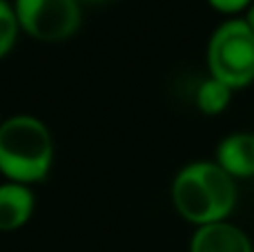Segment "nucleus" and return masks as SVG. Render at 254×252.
<instances>
[{
  "mask_svg": "<svg viewBox=\"0 0 254 252\" xmlns=\"http://www.w3.org/2000/svg\"><path fill=\"white\" fill-rule=\"evenodd\" d=\"M172 203L181 219L196 228L228 221L237 205V181L216 161H194L172 181Z\"/></svg>",
  "mask_w": 254,
  "mask_h": 252,
  "instance_id": "nucleus-1",
  "label": "nucleus"
},
{
  "mask_svg": "<svg viewBox=\"0 0 254 252\" xmlns=\"http://www.w3.org/2000/svg\"><path fill=\"white\" fill-rule=\"evenodd\" d=\"M54 165V136L40 119L16 114L0 121V174L7 181L34 186Z\"/></svg>",
  "mask_w": 254,
  "mask_h": 252,
  "instance_id": "nucleus-2",
  "label": "nucleus"
},
{
  "mask_svg": "<svg viewBox=\"0 0 254 252\" xmlns=\"http://www.w3.org/2000/svg\"><path fill=\"white\" fill-rule=\"evenodd\" d=\"M205 61L212 78L230 89L254 83V34L246 18H230L212 31Z\"/></svg>",
  "mask_w": 254,
  "mask_h": 252,
  "instance_id": "nucleus-3",
  "label": "nucleus"
},
{
  "mask_svg": "<svg viewBox=\"0 0 254 252\" xmlns=\"http://www.w3.org/2000/svg\"><path fill=\"white\" fill-rule=\"evenodd\" d=\"M22 34L38 43H65L83 22L80 0H13Z\"/></svg>",
  "mask_w": 254,
  "mask_h": 252,
  "instance_id": "nucleus-4",
  "label": "nucleus"
},
{
  "mask_svg": "<svg viewBox=\"0 0 254 252\" xmlns=\"http://www.w3.org/2000/svg\"><path fill=\"white\" fill-rule=\"evenodd\" d=\"M190 252H254L250 237L230 221L196 228L190 239Z\"/></svg>",
  "mask_w": 254,
  "mask_h": 252,
  "instance_id": "nucleus-5",
  "label": "nucleus"
},
{
  "mask_svg": "<svg viewBox=\"0 0 254 252\" xmlns=\"http://www.w3.org/2000/svg\"><path fill=\"white\" fill-rule=\"evenodd\" d=\"M216 163L237 181L254 177V134H228L216 147Z\"/></svg>",
  "mask_w": 254,
  "mask_h": 252,
  "instance_id": "nucleus-6",
  "label": "nucleus"
},
{
  "mask_svg": "<svg viewBox=\"0 0 254 252\" xmlns=\"http://www.w3.org/2000/svg\"><path fill=\"white\" fill-rule=\"evenodd\" d=\"M36 196L31 186L4 181L0 183V232H13L31 219Z\"/></svg>",
  "mask_w": 254,
  "mask_h": 252,
  "instance_id": "nucleus-7",
  "label": "nucleus"
},
{
  "mask_svg": "<svg viewBox=\"0 0 254 252\" xmlns=\"http://www.w3.org/2000/svg\"><path fill=\"white\" fill-rule=\"evenodd\" d=\"M232 94L234 89H230L225 83L216 78H205L196 89V107L198 112L207 116H216V114H223L225 110L230 107L232 103Z\"/></svg>",
  "mask_w": 254,
  "mask_h": 252,
  "instance_id": "nucleus-8",
  "label": "nucleus"
},
{
  "mask_svg": "<svg viewBox=\"0 0 254 252\" xmlns=\"http://www.w3.org/2000/svg\"><path fill=\"white\" fill-rule=\"evenodd\" d=\"M18 34H20V27H18L13 4L0 0V58H4L13 49Z\"/></svg>",
  "mask_w": 254,
  "mask_h": 252,
  "instance_id": "nucleus-9",
  "label": "nucleus"
},
{
  "mask_svg": "<svg viewBox=\"0 0 254 252\" xmlns=\"http://www.w3.org/2000/svg\"><path fill=\"white\" fill-rule=\"evenodd\" d=\"M207 4L219 13L237 16V13H241V11H248L254 4V0H207Z\"/></svg>",
  "mask_w": 254,
  "mask_h": 252,
  "instance_id": "nucleus-10",
  "label": "nucleus"
},
{
  "mask_svg": "<svg viewBox=\"0 0 254 252\" xmlns=\"http://www.w3.org/2000/svg\"><path fill=\"white\" fill-rule=\"evenodd\" d=\"M246 22L250 25V29H252V34H254V4L246 11Z\"/></svg>",
  "mask_w": 254,
  "mask_h": 252,
  "instance_id": "nucleus-11",
  "label": "nucleus"
},
{
  "mask_svg": "<svg viewBox=\"0 0 254 252\" xmlns=\"http://www.w3.org/2000/svg\"><path fill=\"white\" fill-rule=\"evenodd\" d=\"M87 2H103V0H87Z\"/></svg>",
  "mask_w": 254,
  "mask_h": 252,
  "instance_id": "nucleus-12",
  "label": "nucleus"
},
{
  "mask_svg": "<svg viewBox=\"0 0 254 252\" xmlns=\"http://www.w3.org/2000/svg\"><path fill=\"white\" fill-rule=\"evenodd\" d=\"M7 2H9V0H7Z\"/></svg>",
  "mask_w": 254,
  "mask_h": 252,
  "instance_id": "nucleus-13",
  "label": "nucleus"
}]
</instances>
